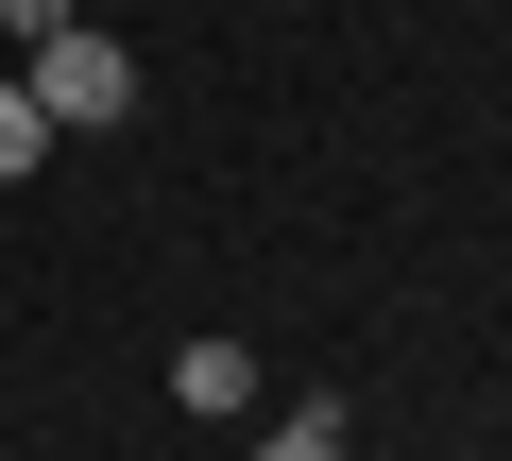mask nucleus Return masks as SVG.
I'll return each mask as SVG.
<instances>
[{
	"mask_svg": "<svg viewBox=\"0 0 512 461\" xmlns=\"http://www.w3.org/2000/svg\"><path fill=\"white\" fill-rule=\"evenodd\" d=\"M171 410L239 427V410H256V359H239V342H188V359H171Z\"/></svg>",
	"mask_w": 512,
	"mask_h": 461,
	"instance_id": "2",
	"label": "nucleus"
},
{
	"mask_svg": "<svg viewBox=\"0 0 512 461\" xmlns=\"http://www.w3.org/2000/svg\"><path fill=\"white\" fill-rule=\"evenodd\" d=\"M18 86H35V120H52V137L137 120V52H120V35H86V18H69V35H35V69H18Z\"/></svg>",
	"mask_w": 512,
	"mask_h": 461,
	"instance_id": "1",
	"label": "nucleus"
},
{
	"mask_svg": "<svg viewBox=\"0 0 512 461\" xmlns=\"http://www.w3.org/2000/svg\"><path fill=\"white\" fill-rule=\"evenodd\" d=\"M256 461H342V410H291V427H256Z\"/></svg>",
	"mask_w": 512,
	"mask_h": 461,
	"instance_id": "4",
	"label": "nucleus"
},
{
	"mask_svg": "<svg viewBox=\"0 0 512 461\" xmlns=\"http://www.w3.org/2000/svg\"><path fill=\"white\" fill-rule=\"evenodd\" d=\"M35 154H52V120H35V86H0V188H18Z\"/></svg>",
	"mask_w": 512,
	"mask_h": 461,
	"instance_id": "3",
	"label": "nucleus"
},
{
	"mask_svg": "<svg viewBox=\"0 0 512 461\" xmlns=\"http://www.w3.org/2000/svg\"><path fill=\"white\" fill-rule=\"evenodd\" d=\"M69 18H86V0H0V35H18V52H35V35H69Z\"/></svg>",
	"mask_w": 512,
	"mask_h": 461,
	"instance_id": "5",
	"label": "nucleus"
}]
</instances>
